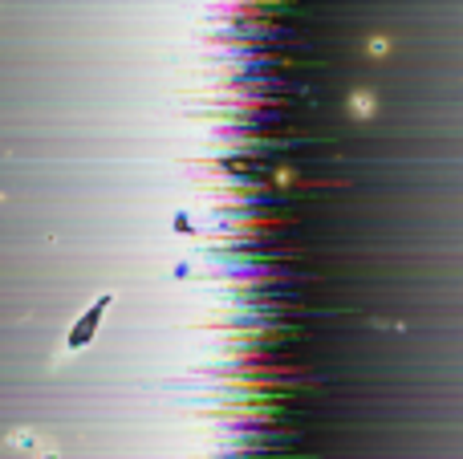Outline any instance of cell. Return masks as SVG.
Wrapping results in <instances>:
<instances>
[{
  "mask_svg": "<svg viewBox=\"0 0 463 459\" xmlns=\"http://www.w3.org/2000/svg\"><path fill=\"white\" fill-rule=\"evenodd\" d=\"M0 455L5 459H57V444L37 427H21L13 436L0 439Z\"/></svg>",
  "mask_w": 463,
  "mask_h": 459,
  "instance_id": "cell-1",
  "label": "cell"
},
{
  "mask_svg": "<svg viewBox=\"0 0 463 459\" xmlns=\"http://www.w3.org/2000/svg\"><path fill=\"white\" fill-rule=\"evenodd\" d=\"M106 305H110V297H98L94 305H90L86 314H81V322L73 325L70 333H65V350H70V354H73V350H81V346H86L90 338H94V330H98V322H102Z\"/></svg>",
  "mask_w": 463,
  "mask_h": 459,
  "instance_id": "cell-2",
  "label": "cell"
}]
</instances>
